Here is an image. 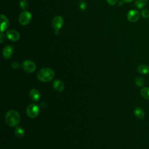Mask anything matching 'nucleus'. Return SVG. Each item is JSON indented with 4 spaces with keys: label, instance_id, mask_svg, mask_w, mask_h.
<instances>
[{
    "label": "nucleus",
    "instance_id": "obj_1",
    "mask_svg": "<svg viewBox=\"0 0 149 149\" xmlns=\"http://www.w3.org/2000/svg\"><path fill=\"white\" fill-rule=\"evenodd\" d=\"M6 123L10 126H16L20 122V116L19 112L14 109L8 111L5 116Z\"/></svg>",
    "mask_w": 149,
    "mask_h": 149
},
{
    "label": "nucleus",
    "instance_id": "obj_2",
    "mask_svg": "<svg viewBox=\"0 0 149 149\" xmlns=\"http://www.w3.org/2000/svg\"><path fill=\"white\" fill-rule=\"evenodd\" d=\"M55 73L54 71L48 68H44L40 70L37 74V79L43 82H49L54 78Z\"/></svg>",
    "mask_w": 149,
    "mask_h": 149
},
{
    "label": "nucleus",
    "instance_id": "obj_3",
    "mask_svg": "<svg viewBox=\"0 0 149 149\" xmlns=\"http://www.w3.org/2000/svg\"><path fill=\"white\" fill-rule=\"evenodd\" d=\"M40 112V108L38 105L35 104L29 105L26 110V113L29 118H34L37 117Z\"/></svg>",
    "mask_w": 149,
    "mask_h": 149
},
{
    "label": "nucleus",
    "instance_id": "obj_4",
    "mask_svg": "<svg viewBox=\"0 0 149 149\" xmlns=\"http://www.w3.org/2000/svg\"><path fill=\"white\" fill-rule=\"evenodd\" d=\"M63 19L60 16H57L55 17L52 20V26L54 29V33L55 34H58L59 29L62 28L63 24Z\"/></svg>",
    "mask_w": 149,
    "mask_h": 149
},
{
    "label": "nucleus",
    "instance_id": "obj_5",
    "mask_svg": "<svg viewBox=\"0 0 149 149\" xmlns=\"http://www.w3.org/2000/svg\"><path fill=\"white\" fill-rule=\"evenodd\" d=\"M31 19V15L29 12L24 11L22 12L19 16V22L22 25L28 24Z\"/></svg>",
    "mask_w": 149,
    "mask_h": 149
},
{
    "label": "nucleus",
    "instance_id": "obj_6",
    "mask_svg": "<svg viewBox=\"0 0 149 149\" xmlns=\"http://www.w3.org/2000/svg\"><path fill=\"white\" fill-rule=\"evenodd\" d=\"M23 69L27 73L34 72L36 69V65L35 63L30 60H26L23 62Z\"/></svg>",
    "mask_w": 149,
    "mask_h": 149
},
{
    "label": "nucleus",
    "instance_id": "obj_7",
    "mask_svg": "<svg viewBox=\"0 0 149 149\" xmlns=\"http://www.w3.org/2000/svg\"><path fill=\"white\" fill-rule=\"evenodd\" d=\"M140 13L136 10H130L127 15V18L131 22H136L140 18Z\"/></svg>",
    "mask_w": 149,
    "mask_h": 149
},
{
    "label": "nucleus",
    "instance_id": "obj_8",
    "mask_svg": "<svg viewBox=\"0 0 149 149\" xmlns=\"http://www.w3.org/2000/svg\"><path fill=\"white\" fill-rule=\"evenodd\" d=\"M6 36L8 39L13 41H16L20 38L19 33L14 30H9L6 33Z\"/></svg>",
    "mask_w": 149,
    "mask_h": 149
},
{
    "label": "nucleus",
    "instance_id": "obj_9",
    "mask_svg": "<svg viewBox=\"0 0 149 149\" xmlns=\"http://www.w3.org/2000/svg\"><path fill=\"white\" fill-rule=\"evenodd\" d=\"M13 52V47L12 45H7L3 49V56L4 58L9 59Z\"/></svg>",
    "mask_w": 149,
    "mask_h": 149
},
{
    "label": "nucleus",
    "instance_id": "obj_10",
    "mask_svg": "<svg viewBox=\"0 0 149 149\" xmlns=\"http://www.w3.org/2000/svg\"><path fill=\"white\" fill-rule=\"evenodd\" d=\"M0 20H1V32H3L8 29L9 26V20L8 18L3 15H1Z\"/></svg>",
    "mask_w": 149,
    "mask_h": 149
},
{
    "label": "nucleus",
    "instance_id": "obj_11",
    "mask_svg": "<svg viewBox=\"0 0 149 149\" xmlns=\"http://www.w3.org/2000/svg\"><path fill=\"white\" fill-rule=\"evenodd\" d=\"M29 96L34 101H38L40 98V94L39 91L35 88H33L30 91Z\"/></svg>",
    "mask_w": 149,
    "mask_h": 149
},
{
    "label": "nucleus",
    "instance_id": "obj_12",
    "mask_svg": "<svg viewBox=\"0 0 149 149\" xmlns=\"http://www.w3.org/2000/svg\"><path fill=\"white\" fill-rule=\"evenodd\" d=\"M53 87L54 89L58 92L62 91L65 87L64 84L60 80H55L53 83Z\"/></svg>",
    "mask_w": 149,
    "mask_h": 149
},
{
    "label": "nucleus",
    "instance_id": "obj_13",
    "mask_svg": "<svg viewBox=\"0 0 149 149\" xmlns=\"http://www.w3.org/2000/svg\"><path fill=\"white\" fill-rule=\"evenodd\" d=\"M134 113L135 116L139 119H143L145 115L144 110L140 107H136L134 109Z\"/></svg>",
    "mask_w": 149,
    "mask_h": 149
},
{
    "label": "nucleus",
    "instance_id": "obj_14",
    "mask_svg": "<svg viewBox=\"0 0 149 149\" xmlns=\"http://www.w3.org/2000/svg\"><path fill=\"white\" fill-rule=\"evenodd\" d=\"M137 71L139 73L143 74H147L149 73V66L144 64L140 65L137 68Z\"/></svg>",
    "mask_w": 149,
    "mask_h": 149
},
{
    "label": "nucleus",
    "instance_id": "obj_15",
    "mask_svg": "<svg viewBox=\"0 0 149 149\" xmlns=\"http://www.w3.org/2000/svg\"><path fill=\"white\" fill-rule=\"evenodd\" d=\"M14 132L16 136L19 138H22L24 136V130L22 127H16L15 129Z\"/></svg>",
    "mask_w": 149,
    "mask_h": 149
},
{
    "label": "nucleus",
    "instance_id": "obj_16",
    "mask_svg": "<svg viewBox=\"0 0 149 149\" xmlns=\"http://www.w3.org/2000/svg\"><path fill=\"white\" fill-rule=\"evenodd\" d=\"M141 95L145 99L149 100V87H143L140 91Z\"/></svg>",
    "mask_w": 149,
    "mask_h": 149
},
{
    "label": "nucleus",
    "instance_id": "obj_17",
    "mask_svg": "<svg viewBox=\"0 0 149 149\" xmlns=\"http://www.w3.org/2000/svg\"><path fill=\"white\" fill-rule=\"evenodd\" d=\"M147 3V0H136L134 2L135 6L138 9H142Z\"/></svg>",
    "mask_w": 149,
    "mask_h": 149
},
{
    "label": "nucleus",
    "instance_id": "obj_18",
    "mask_svg": "<svg viewBox=\"0 0 149 149\" xmlns=\"http://www.w3.org/2000/svg\"><path fill=\"white\" fill-rule=\"evenodd\" d=\"M134 83L138 87H143L144 84V80L142 77H137L134 80Z\"/></svg>",
    "mask_w": 149,
    "mask_h": 149
},
{
    "label": "nucleus",
    "instance_id": "obj_19",
    "mask_svg": "<svg viewBox=\"0 0 149 149\" xmlns=\"http://www.w3.org/2000/svg\"><path fill=\"white\" fill-rule=\"evenodd\" d=\"M20 6L23 10L26 9L27 8V7H28V2H27V1L26 0H21L20 1Z\"/></svg>",
    "mask_w": 149,
    "mask_h": 149
},
{
    "label": "nucleus",
    "instance_id": "obj_20",
    "mask_svg": "<svg viewBox=\"0 0 149 149\" xmlns=\"http://www.w3.org/2000/svg\"><path fill=\"white\" fill-rule=\"evenodd\" d=\"M141 15L144 19H147L149 17V10L147 9H144L141 10Z\"/></svg>",
    "mask_w": 149,
    "mask_h": 149
},
{
    "label": "nucleus",
    "instance_id": "obj_21",
    "mask_svg": "<svg viewBox=\"0 0 149 149\" xmlns=\"http://www.w3.org/2000/svg\"><path fill=\"white\" fill-rule=\"evenodd\" d=\"M11 66L13 69H17L18 68H20V64L18 63V62H13L11 65Z\"/></svg>",
    "mask_w": 149,
    "mask_h": 149
},
{
    "label": "nucleus",
    "instance_id": "obj_22",
    "mask_svg": "<svg viewBox=\"0 0 149 149\" xmlns=\"http://www.w3.org/2000/svg\"><path fill=\"white\" fill-rule=\"evenodd\" d=\"M79 7L80 8V9L81 10H84L86 8V3L84 2H81L80 3V5H79Z\"/></svg>",
    "mask_w": 149,
    "mask_h": 149
},
{
    "label": "nucleus",
    "instance_id": "obj_23",
    "mask_svg": "<svg viewBox=\"0 0 149 149\" xmlns=\"http://www.w3.org/2000/svg\"><path fill=\"white\" fill-rule=\"evenodd\" d=\"M108 3L111 5H114L118 2V0H107Z\"/></svg>",
    "mask_w": 149,
    "mask_h": 149
},
{
    "label": "nucleus",
    "instance_id": "obj_24",
    "mask_svg": "<svg viewBox=\"0 0 149 149\" xmlns=\"http://www.w3.org/2000/svg\"><path fill=\"white\" fill-rule=\"evenodd\" d=\"M0 38H1V42H3L4 38H3V35L2 34V32H1V35H0Z\"/></svg>",
    "mask_w": 149,
    "mask_h": 149
},
{
    "label": "nucleus",
    "instance_id": "obj_25",
    "mask_svg": "<svg viewBox=\"0 0 149 149\" xmlns=\"http://www.w3.org/2000/svg\"><path fill=\"white\" fill-rule=\"evenodd\" d=\"M124 2H126V3H129V2H132L133 0H122Z\"/></svg>",
    "mask_w": 149,
    "mask_h": 149
},
{
    "label": "nucleus",
    "instance_id": "obj_26",
    "mask_svg": "<svg viewBox=\"0 0 149 149\" xmlns=\"http://www.w3.org/2000/svg\"><path fill=\"white\" fill-rule=\"evenodd\" d=\"M123 2H124L122 0L121 1H120V2H119V6H122L123 4Z\"/></svg>",
    "mask_w": 149,
    "mask_h": 149
}]
</instances>
